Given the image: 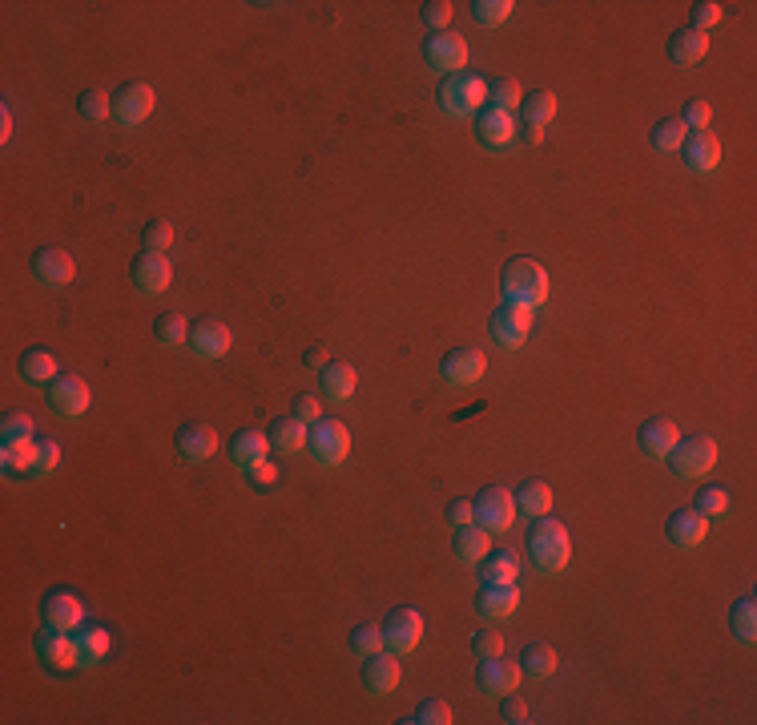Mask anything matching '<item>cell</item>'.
<instances>
[{
  "label": "cell",
  "instance_id": "obj_9",
  "mask_svg": "<svg viewBox=\"0 0 757 725\" xmlns=\"http://www.w3.org/2000/svg\"><path fill=\"white\" fill-rule=\"evenodd\" d=\"M472 504H476V524L488 528V532H508L512 520H516V496L508 488H500V484L484 488Z\"/></svg>",
  "mask_w": 757,
  "mask_h": 725
},
{
  "label": "cell",
  "instance_id": "obj_22",
  "mask_svg": "<svg viewBox=\"0 0 757 725\" xmlns=\"http://www.w3.org/2000/svg\"><path fill=\"white\" fill-rule=\"evenodd\" d=\"M681 158H685V170L693 174H713L721 166V141L705 129V133H689L685 145H681Z\"/></svg>",
  "mask_w": 757,
  "mask_h": 725
},
{
  "label": "cell",
  "instance_id": "obj_2",
  "mask_svg": "<svg viewBox=\"0 0 757 725\" xmlns=\"http://www.w3.org/2000/svg\"><path fill=\"white\" fill-rule=\"evenodd\" d=\"M528 556L536 560L540 572H560L568 564V556H572L568 528L560 520H552V516H540L532 524V532H528Z\"/></svg>",
  "mask_w": 757,
  "mask_h": 725
},
{
  "label": "cell",
  "instance_id": "obj_37",
  "mask_svg": "<svg viewBox=\"0 0 757 725\" xmlns=\"http://www.w3.org/2000/svg\"><path fill=\"white\" fill-rule=\"evenodd\" d=\"M556 109H560V101H556L552 89H536L532 97L520 101V117H524L528 125H548V121L556 117Z\"/></svg>",
  "mask_w": 757,
  "mask_h": 725
},
{
  "label": "cell",
  "instance_id": "obj_59",
  "mask_svg": "<svg viewBox=\"0 0 757 725\" xmlns=\"http://www.w3.org/2000/svg\"><path fill=\"white\" fill-rule=\"evenodd\" d=\"M302 363H307V367H327V351L323 347H307V351H302Z\"/></svg>",
  "mask_w": 757,
  "mask_h": 725
},
{
  "label": "cell",
  "instance_id": "obj_60",
  "mask_svg": "<svg viewBox=\"0 0 757 725\" xmlns=\"http://www.w3.org/2000/svg\"><path fill=\"white\" fill-rule=\"evenodd\" d=\"M13 137V109L5 105V109H0V141H9Z\"/></svg>",
  "mask_w": 757,
  "mask_h": 725
},
{
  "label": "cell",
  "instance_id": "obj_48",
  "mask_svg": "<svg viewBox=\"0 0 757 725\" xmlns=\"http://www.w3.org/2000/svg\"><path fill=\"white\" fill-rule=\"evenodd\" d=\"M721 21H725V9L717 5V0H697V5H693V25H689V29L709 33V29H717Z\"/></svg>",
  "mask_w": 757,
  "mask_h": 725
},
{
  "label": "cell",
  "instance_id": "obj_39",
  "mask_svg": "<svg viewBox=\"0 0 757 725\" xmlns=\"http://www.w3.org/2000/svg\"><path fill=\"white\" fill-rule=\"evenodd\" d=\"M524 101V89L520 81L512 77H500V81H488V109H500V113H516Z\"/></svg>",
  "mask_w": 757,
  "mask_h": 725
},
{
  "label": "cell",
  "instance_id": "obj_47",
  "mask_svg": "<svg viewBox=\"0 0 757 725\" xmlns=\"http://www.w3.org/2000/svg\"><path fill=\"white\" fill-rule=\"evenodd\" d=\"M33 415L29 411H9L5 419H0V435L5 440H33Z\"/></svg>",
  "mask_w": 757,
  "mask_h": 725
},
{
  "label": "cell",
  "instance_id": "obj_19",
  "mask_svg": "<svg viewBox=\"0 0 757 725\" xmlns=\"http://www.w3.org/2000/svg\"><path fill=\"white\" fill-rule=\"evenodd\" d=\"M399 677H403V669H399V657L395 653H375V657H363V689L371 693V697H387V693H395L399 689Z\"/></svg>",
  "mask_w": 757,
  "mask_h": 725
},
{
  "label": "cell",
  "instance_id": "obj_56",
  "mask_svg": "<svg viewBox=\"0 0 757 725\" xmlns=\"http://www.w3.org/2000/svg\"><path fill=\"white\" fill-rule=\"evenodd\" d=\"M500 717L508 721V725H528L532 717H528V705L516 697V693H504V705H500Z\"/></svg>",
  "mask_w": 757,
  "mask_h": 725
},
{
  "label": "cell",
  "instance_id": "obj_28",
  "mask_svg": "<svg viewBox=\"0 0 757 725\" xmlns=\"http://www.w3.org/2000/svg\"><path fill=\"white\" fill-rule=\"evenodd\" d=\"M77 657H81V669H93V665H101L105 657H109V649H113V637H109V629L105 625H81L77 633Z\"/></svg>",
  "mask_w": 757,
  "mask_h": 725
},
{
  "label": "cell",
  "instance_id": "obj_52",
  "mask_svg": "<svg viewBox=\"0 0 757 725\" xmlns=\"http://www.w3.org/2000/svg\"><path fill=\"white\" fill-rule=\"evenodd\" d=\"M57 464H61V444L45 440V444H37V460H33V472H29V476H53Z\"/></svg>",
  "mask_w": 757,
  "mask_h": 725
},
{
  "label": "cell",
  "instance_id": "obj_13",
  "mask_svg": "<svg viewBox=\"0 0 757 725\" xmlns=\"http://www.w3.org/2000/svg\"><path fill=\"white\" fill-rule=\"evenodd\" d=\"M423 57L439 73H464V65H468V41L460 33H451V29L447 33H431L423 41Z\"/></svg>",
  "mask_w": 757,
  "mask_h": 725
},
{
  "label": "cell",
  "instance_id": "obj_4",
  "mask_svg": "<svg viewBox=\"0 0 757 725\" xmlns=\"http://www.w3.org/2000/svg\"><path fill=\"white\" fill-rule=\"evenodd\" d=\"M669 464L681 480H701L705 472L717 468V444L713 435H681L677 448L669 452Z\"/></svg>",
  "mask_w": 757,
  "mask_h": 725
},
{
  "label": "cell",
  "instance_id": "obj_41",
  "mask_svg": "<svg viewBox=\"0 0 757 725\" xmlns=\"http://www.w3.org/2000/svg\"><path fill=\"white\" fill-rule=\"evenodd\" d=\"M685 137H689V129H685L681 117H661L653 125V150L673 154V150H681V145H685Z\"/></svg>",
  "mask_w": 757,
  "mask_h": 725
},
{
  "label": "cell",
  "instance_id": "obj_53",
  "mask_svg": "<svg viewBox=\"0 0 757 725\" xmlns=\"http://www.w3.org/2000/svg\"><path fill=\"white\" fill-rule=\"evenodd\" d=\"M451 13H456V9H451L447 0H427V5H423V21L431 25V33H447Z\"/></svg>",
  "mask_w": 757,
  "mask_h": 725
},
{
  "label": "cell",
  "instance_id": "obj_35",
  "mask_svg": "<svg viewBox=\"0 0 757 725\" xmlns=\"http://www.w3.org/2000/svg\"><path fill=\"white\" fill-rule=\"evenodd\" d=\"M729 633L737 645H753L757 641V597H737L729 609Z\"/></svg>",
  "mask_w": 757,
  "mask_h": 725
},
{
  "label": "cell",
  "instance_id": "obj_49",
  "mask_svg": "<svg viewBox=\"0 0 757 725\" xmlns=\"http://www.w3.org/2000/svg\"><path fill=\"white\" fill-rule=\"evenodd\" d=\"M472 653L484 661V657H500L504 653V637H500V629L496 625H488V629H476L472 633Z\"/></svg>",
  "mask_w": 757,
  "mask_h": 725
},
{
  "label": "cell",
  "instance_id": "obj_1",
  "mask_svg": "<svg viewBox=\"0 0 757 725\" xmlns=\"http://www.w3.org/2000/svg\"><path fill=\"white\" fill-rule=\"evenodd\" d=\"M500 290H504V303H516V307L536 311V307L548 303L552 282H548V270H544L536 258H512V262L504 266V274H500Z\"/></svg>",
  "mask_w": 757,
  "mask_h": 725
},
{
  "label": "cell",
  "instance_id": "obj_11",
  "mask_svg": "<svg viewBox=\"0 0 757 725\" xmlns=\"http://www.w3.org/2000/svg\"><path fill=\"white\" fill-rule=\"evenodd\" d=\"M49 403H53L57 415H65V419H81V415L89 411V403H93V391H89V383H85L81 375L61 371V375L49 383Z\"/></svg>",
  "mask_w": 757,
  "mask_h": 725
},
{
  "label": "cell",
  "instance_id": "obj_38",
  "mask_svg": "<svg viewBox=\"0 0 757 725\" xmlns=\"http://www.w3.org/2000/svg\"><path fill=\"white\" fill-rule=\"evenodd\" d=\"M33 460H37V444H33V440H5V452H0V464H5V472H9V476L33 472Z\"/></svg>",
  "mask_w": 757,
  "mask_h": 725
},
{
  "label": "cell",
  "instance_id": "obj_40",
  "mask_svg": "<svg viewBox=\"0 0 757 725\" xmlns=\"http://www.w3.org/2000/svg\"><path fill=\"white\" fill-rule=\"evenodd\" d=\"M154 339H158L162 347H182V343H190V323H186V315H174V311L158 315V319H154Z\"/></svg>",
  "mask_w": 757,
  "mask_h": 725
},
{
  "label": "cell",
  "instance_id": "obj_36",
  "mask_svg": "<svg viewBox=\"0 0 757 725\" xmlns=\"http://www.w3.org/2000/svg\"><path fill=\"white\" fill-rule=\"evenodd\" d=\"M556 649L552 645H528L524 649V657H520V669H524V677H532V681H548L552 673H556Z\"/></svg>",
  "mask_w": 757,
  "mask_h": 725
},
{
  "label": "cell",
  "instance_id": "obj_32",
  "mask_svg": "<svg viewBox=\"0 0 757 725\" xmlns=\"http://www.w3.org/2000/svg\"><path fill=\"white\" fill-rule=\"evenodd\" d=\"M480 576H484V585H516V580H520V556L512 548L488 552L480 560Z\"/></svg>",
  "mask_w": 757,
  "mask_h": 725
},
{
  "label": "cell",
  "instance_id": "obj_30",
  "mask_svg": "<svg viewBox=\"0 0 757 725\" xmlns=\"http://www.w3.org/2000/svg\"><path fill=\"white\" fill-rule=\"evenodd\" d=\"M355 387H359V371L351 363H327L319 375V391L335 403H347L355 395Z\"/></svg>",
  "mask_w": 757,
  "mask_h": 725
},
{
  "label": "cell",
  "instance_id": "obj_3",
  "mask_svg": "<svg viewBox=\"0 0 757 725\" xmlns=\"http://www.w3.org/2000/svg\"><path fill=\"white\" fill-rule=\"evenodd\" d=\"M439 109L451 117H476L488 105V81L480 73H451L439 85Z\"/></svg>",
  "mask_w": 757,
  "mask_h": 725
},
{
  "label": "cell",
  "instance_id": "obj_7",
  "mask_svg": "<svg viewBox=\"0 0 757 725\" xmlns=\"http://www.w3.org/2000/svg\"><path fill=\"white\" fill-rule=\"evenodd\" d=\"M484 371H488V355L480 347H451L439 359V375L451 387H472V383L484 379Z\"/></svg>",
  "mask_w": 757,
  "mask_h": 725
},
{
  "label": "cell",
  "instance_id": "obj_21",
  "mask_svg": "<svg viewBox=\"0 0 757 725\" xmlns=\"http://www.w3.org/2000/svg\"><path fill=\"white\" fill-rule=\"evenodd\" d=\"M174 448H178V456H182L186 464H206V460L218 452V435H214V427H206V423H186V427H178V435H174Z\"/></svg>",
  "mask_w": 757,
  "mask_h": 725
},
{
  "label": "cell",
  "instance_id": "obj_33",
  "mask_svg": "<svg viewBox=\"0 0 757 725\" xmlns=\"http://www.w3.org/2000/svg\"><path fill=\"white\" fill-rule=\"evenodd\" d=\"M21 375H25L29 383L49 387V383L61 375V363H57V355H53V351H45V347H29V351L21 355Z\"/></svg>",
  "mask_w": 757,
  "mask_h": 725
},
{
  "label": "cell",
  "instance_id": "obj_29",
  "mask_svg": "<svg viewBox=\"0 0 757 725\" xmlns=\"http://www.w3.org/2000/svg\"><path fill=\"white\" fill-rule=\"evenodd\" d=\"M705 53H709V33H697V29H677V33L669 37V61H673V65H681V69H689V65L705 61Z\"/></svg>",
  "mask_w": 757,
  "mask_h": 725
},
{
  "label": "cell",
  "instance_id": "obj_10",
  "mask_svg": "<svg viewBox=\"0 0 757 725\" xmlns=\"http://www.w3.org/2000/svg\"><path fill=\"white\" fill-rule=\"evenodd\" d=\"M419 641H423V613H419V609H395V613L383 621V645H387L395 657L415 653Z\"/></svg>",
  "mask_w": 757,
  "mask_h": 725
},
{
  "label": "cell",
  "instance_id": "obj_8",
  "mask_svg": "<svg viewBox=\"0 0 757 725\" xmlns=\"http://www.w3.org/2000/svg\"><path fill=\"white\" fill-rule=\"evenodd\" d=\"M488 331H492V339H496L500 347L516 351V347H524L528 335H532V311H528V307H516V303H500V307L492 311V319H488Z\"/></svg>",
  "mask_w": 757,
  "mask_h": 725
},
{
  "label": "cell",
  "instance_id": "obj_16",
  "mask_svg": "<svg viewBox=\"0 0 757 725\" xmlns=\"http://www.w3.org/2000/svg\"><path fill=\"white\" fill-rule=\"evenodd\" d=\"M520 677H524L520 661H508L504 653H500V657H484V661H480V669H476L480 689H484V693H492V697L516 693V689H520Z\"/></svg>",
  "mask_w": 757,
  "mask_h": 725
},
{
  "label": "cell",
  "instance_id": "obj_25",
  "mask_svg": "<svg viewBox=\"0 0 757 725\" xmlns=\"http://www.w3.org/2000/svg\"><path fill=\"white\" fill-rule=\"evenodd\" d=\"M520 609V589L516 585H484L476 593V613L484 621H508Z\"/></svg>",
  "mask_w": 757,
  "mask_h": 725
},
{
  "label": "cell",
  "instance_id": "obj_12",
  "mask_svg": "<svg viewBox=\"0 0 757 725\" xmlns=\"http://www.w3.org/2000/svg\"><path fill=\"white\" fill-rule=\"evenodd\" d=\"M154 105H158V93H154V85H145V81H129V85H121V89L113 93V117H117L121 125H141V121H149Z\"/></svg>",
  "mask_w": 757,
  "mask_h": 725
},
{
  "label": "cell",
  "instance_id": "obj_57",
  "mask_svg": "<svg viewBox=\"0 0 757 725\" xmlns=\"http://www.w3.org/2000/svg\"><path fill=\"white\" fill-rule=\"evenodd\" d=\"M246 476H250V484H254V488H274V484H278V468H274L270 460H266V464H258V468H250Z\"/></svg>",
  "mask_w": 757,
  "mask_h": 725
},
{
  "label": "cell",
  "instance_id": "obj_43",
  "mask_svg": "<svg viewBox=\"0 0 757 725\" xmlns=\"http://www.w3.org/2000/svg\"><path fill=\"white\" fill-rule=\"evenodd\" d=\"M77 113H81L85 121H105V117H113V97H109L105 89H85V93L77 97Z\"/></svg>",
  "mask_w": 757,
  "mask_h": 725
},
{
  "label": "cell",
  "instance_id": "obj_58",
  "mask_svg": "<svg viewBox=\"0 0 757 725\" xmlns=\"http://www.w3.org/2000/svg\"><path fill=\"white\" fill-rule=\"evenodd\" d=\"M516 137H524L528 145H540V141H544V125H528V121H520Z\"/></svg>",
  "mask_w": 757,
  "mask_h": 725
},
{
  "label": "cell",
  "instance_id": "obj_51",
  "mask_svg": "<svg viewBox=\"0 0 757 725\" xmlns=\"http://www.w3.org/2000/svg\"><path fill=\"white\" fill-rule=\"evenodd\" d=\"M681 121H685V129L689 133H705L709 129V121H713V109H709V101H689L685 105V113H681Z\"/></svg>",
  "mask_w": 757,
  "mask_h": 725
},
{
  "label": "cell",
  "instance_id": "obj_46",
  "mask_svg": "<svg viewBox=\"0 0 757 725\" xmlns=\"http://www.w3.org/2000/svg\"><path fill=\"white\" fill-rule=\"evenodd\" d=\"M141 246H145V250H158V254H166V250L174 246V226H170L166 218L145 222V230H141Z\"/></svg>",
  "mask_w": 757,
  "mask_h": 725
},
{
  "label": "cell",
  "instance_id": "obj_6",
  "mask_svg": "<svg viewBox=\"0 0 757 725\" xmlns=\"http://www.w3.org/2000/svg\"><path fill=\"white\" fill-rule=\"evenodd\" d=\"M41 665L49 673H69V669H81V657H77V637L73 633H61V629H41L37 641H33Z\"/></svg>",
  "mask_w": 757,
  "mask_h": 725
},
{
  "label": "cell",
  "instance_id": "obj_31",
  "mask_svg": "<svg viewBox=\"0 0 757 725\" xmlns=\"http://www.w3.org/2000/svg\"><path fill=\"white\" fill-rule=\"evenodd\" d=\"M456 556H460V564H468V568H476L488 552H492V532L488 528H480V524H468V528H456Z\"/></svg>",
  "mask_w": 757,
  "mask_h": 725
},
{
  "label": "cell",
  "instance_id": "obj_45",
  "mask_svg": "<svg viewBox=\"0 0 757 725\" xmlns=\"http://www.w3.org/2000/svg\"><path fill=\"white\" fill-rule=\"evenodd\" d=\"M407 721H415V725H451L456 717H451V705L443 697H427V701L415 705V713Z\"/></svg>",
  "mask_w": 757,
  "mask_h": 725
},
{
  "label": "cell",
  "instance_id": "obj_15",
  "mask_svg": "<svg viewBox=\"0 0 757 725\" xmlns=\"http://www.w3.org/2000/svg\"><path fill=\"white\" fill-rule=\"evenodd\" d=\"M41 617H45L49 629L77 633V629L85 625V605H81L77 593H69V589H53V593H45V601H41Z\"/></svg>",
  "mask_w": 757,
  "mask_h": 725
},
{
  "label": "cell",
  "instance_id": "obj_26",
  "mask_svg": "<svg viewBox=\"0 0 757 725\" xmlns=\"http://www.w3.org/2000/svg\"><path fill=\"white\" fill-rule=\"evenodd\" d=\"M270 452H274V448H270V435H262V431H238L234 440H230V460H234L242 472L266 464Z\"/></svg>",
  "mask_w": 757,
  "mask_h": 725
},
{
  "label": "cell",
  "instance_id": "obj_34",
  "mask_svg": "<svg viewBox=\"0 0 757 725\" xmlns=\"http://www.w3.org/2000/svg\"><path fill=\"white\" fill-rule=\"evenodd\" d=\"M512 496H516V512H524L528 520H540V516L552 512V488H548L544 480H528V484H520Z\"/></svg>",
  "mask_w": 757,
  "mask_h": 725
},
{
  "label": "cell",
  "instance_id": "obj_24",
  "mask_svg": "<svg viewBox=\"0 0 757 725\" xmlns=\"http://www.w3.org/2000/svg\"><path fill=\"white\" fill-rule=\"evenodd\" d=\"M665 536H669V544H677V548H697V544L709 536V516H701L697 508H681V512L669 516Z\"/></svg>",
  "mask_w": 757,
  "mask_h": 725
},
{
  "label": "cell",
  "instance_id": "obj_23",
  "mask_svg": "<svg viewBox=\"0 0 757 725\" xmlns=\"http://www.w3.org/2000/svg\"><path fill=\"white\" fill-rule=\"evenodd\" d=\"M516 117L512 113H500V109H480L476 113V137L488 145V150H504V145H512L516 141Z\"/></svg>",
  "mask_w": 757,
  "mask_h": 725
},
{
  "label": "cell",
  "instance_id": "obj_54",
  "mask_svg": "<svg viewBox=\"0 0 757 725\" xmlns=\"http://www.w3.org/2000/svg\"><path fill=\"white\" fill-rule=\"evenodd\" d=\"M447 524H456V528L476 524V504H472V500H464V496L447 500Z\"/></svg>",
  "mask_w": 757,
  "mask_h": 725
},
{
  "label": "cell",
  "instance_id": "obj_20",
  "mask_svg": "<svg viewBox=\"0 0 757 725\" xmlns=\"http://www.w3.org/2000/svg\"><path fill=\"white\" fill-rule=\"evenodd\" d=\"M677 440H681V427L673 419H645L637 427V448L649 460H669V452L677 448Z\"/></svg>",
  "mask_w": 757,
  "mask_h": 725
},
{
  "label": "cell",
  "instance_id": "obj_17",
  "mask_svg": "<svg viewBox=\"0 0 757 725\" xmlns=\"http://www.w3.org/2000/svg\"><path fill=\"white\" fill-rule=\"evenodd\" d=\"M33 274L45 282V286H69L77 278V262L65 246H41L33 254Z\"/></svg>",
  "mask_w": 757,
  "mask_h": 725
},
{
  "label": "cell",
  "instance_id": "obj_14",
  "mask_svg": "<svg viewBox=\"0 0 757 725\" xmlns=\"http://www.w3.org/2000/svg\"><path fill=\"white\" fill-rule=\"evenodd\" d=\"M129 274H133V286L141 290V295H162V290H170V282H174V266L158 250H141L133 258Z\"/></svg>",
  "mask_w": 757,
  "mask_h": 725
},
{
  "label": "cell",
  "instance_id": "obj_5",
  "mask_svg": "<svg viewBox=\"0 0 757 725\" xmlns=\"http://www.w3.org/2000/svg\"><path fill=\"white\" fill-rule=\"evenodd\" d=\"M311 452H315V460L319 464H327V468H335V464H343L347 456H351V431H347V423L343 419H315L311 423Z\"/></svg>",
  "mask_w": 757,
  "mask_h": 725
},
{
  "label": "cell",
  "instance_id": "obj_44",
  "mask_svg": "<svg viewBox=\"0 0 757 725\" xmlns=\"http://www.w3.org/2000/svg\"><path fill=\"white\" fill-rule=\"evenodd\" d=\"M347 641H351V653H359V657H375V653L387 649V645H383V629H379V625H367V621L355 625Z\"/></svg>",
  "mask_w": 757,
  "mask_h": 725
},
{
  "label": "cell",
  "instance_id": "obj_18",
  "mask_svg": "<svg viewBox=\"0 0 757 725\" xmlns=\"http://www.w3.org/2000/svg\"><path fill=\"white\" fill-rule=\"evenodd\" d=\"M190 347L202 359H222L234 347V335H230V327L222 319H194L190 323Z\"/></svg>",
  "mask_w": 757,
  "mask_h": 725
},
{
  "label": "cell",
  "instance_id": "obj_27",
  "mask_svg": "<svg viewBox=\"0 0 757 725\" xmlns=\"http://www.w3.org/2000/svg\"><path fill=\"white\" fill-rule=\"evenodd\" d=\"M307 440H311V423H302L294 415H282V419L270 423V448L282 452V456L302 452V448H307Z\"/></svg>",
  "mask_w": 757,
  "mask_h": 725
},
{
  "label": "cell",
  "instance_id": "obj_55",
  "mask_svg": "<svg viewBox=\"0 0 757 725\" xmlns=\"http://www.w3.org/2000/svg\"><path fill=\"white\" fill-rule=\"evenodd\" d=\"M294 419H302V423L323 419V403H319V395H311V391L294 395Z\"/></svg>",
  "mask_w": 757,
  "mask_h": 725
},
{
  "label": "cell",
  "instance_id": "obj_42",
  "mask_svg": "<svg viewBox=\"0 0 757 725\" xmlns=\"http://www.w3.org/2000/svg\"><path fill=\"white\" fill-rule=\"evenodd\" d=\"M516 13V5L512 0H476L472 5V17H476V25H484V29H496V25H504L508 17Z\"/></svg>",
  "mask_w": 757,
  "mask_h": 725
},
{
  "label": "cell",
  "instance_id": "obj_50",
  "mask_svg": "<svg viewBox=\"0 0 757 725\" xmlns=\"http://www.w3.org/2000/svg\"><path fill=\"white\" fill-rule=\"evenodd\" d=\"M697 512H701V516H725V512H729V492L717 488V484H713V488H701V492H697Z\"/></svg>",
  "mask_w": 757,
  "mask_h": 725
}]
</instances>
